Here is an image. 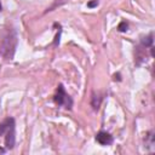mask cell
I'll list each match as a JSON object with an SVG mask.
<instances>
[{
  "instance_id": "4",
  "label": "cell",
  "mask_w": 155,
  "mask_h": 155,
  "mask_svg": "<svg viewBox=\"0 0 155 155\" xmlns=\"http://www.w3.org/2000/svg\"><path fill=\"white\" fill-rule=\"evenodd\" d=\"M96 140L102 145H109L113 143V136L105 131H99L96 136Z\"/></svg>"
},
{
  "instance_id": "3",
  "label": "cell",
  "mask_w": 155,
  "mask_h": 155,
  "mask_svg": "<svg viewBox=\"0 0 155 155\" xmlns=\"http://www.w3.org/2000/svg\"><path fill=\"white\" fill-rule=\"evenodd\" d=\"M53 101L59 107H64L65 109H70L71 105H73V99L70 98V96L65 92L63 85H58L57 87V91L53 96Z\"/></svg>"
},
{
  "instance_id": "1",
  "label": "cell",
  "mask_w": 155,
  "mask_h": 155,
  "mask_svg": "<svg viewBox=\"0 0 155 155\" xmlns=\"http://www.w3.org/2000/svg\"><path fill=\"white\" fill-rule=\"evenodd\" d=\"M16 45H17L16 31L13 29H7V31L5 33V35L2 38V41H1V47H0L1 54L6 59H12Z\"/></svg>"
},
{
  "instance_id": "2",
  "label": "cell",
  "mask_w": 155,
  "mask_h": 155,
  "mask_svg": "<svg viewBox=\"0 0 155 155\" xmlns=\"http://www.w3.org/2000/svg\"><path fill=\"white\" fill-rule=\"evenodd\" d=\"M5 134V147L7 149H12L16 142L15 133V119L7 117L0 124V136Z\"/></svg>"
},
{
  "instance_id": "8",
  "label": "cell",
  "mask_w": 155,
  "mask_h": 155,
  "mask_svg": "<svg viewBox=\"0 0 155 155\" xmlns=\"http://www.w3.org/2000/svg\"><path fill=\"white\" fill-rule=\"evenodd\" d=\"M0 153H5V149H2V148H0Z\"/></svg>"
},
{
  "instance_id": "7",
  "label": "cell",
  "mask_w": 155,
  "mask_h": 155,
  "mask_svg": "<svg viewBox=\"0 0 155 155\" xmlns=\"http://www.w3.org/2000/svg\"><path fill=\"white\" fill-rule=\"evenodd\" d=\"M97 5H98V0H93V1H91V2L87 4L88 7H96Z\"/></svg>"
},
{
  "instance_id": "6",
  "label": "cell",
  "mask_w": 155,
  "mask_h": 155,
  "mask_svg": "<svg viewBox=\"0 0 155 155\" xmlns=\"http://www.w3.org/2000/svg\"><path fill=\"white\" fill-rule=\"evenodd\" d=\"M117 29H119L120 31H125V30H127V23H126V22H121V23L119 24Z\"/></svg>"
},
{
  "instance_id": "5",
  "label": "cell",
  "mask_w": 155,
  "mask_h": 155,
  "mask_svg": "<svg viewBox=\"0 0 155 155\" xmlns=\"http://www.w3.org/2000/svg\"><path fill=\"white\" fill-rule=\"evenodd\" d=\"M142 44L145 45V46H151V44H153V34H149L148 36H145L142 40Z\"/></svg>"
},
{
  "instance_id": "9",
  "label": "cell",
  "mask_w": 155,
  "mask_h": 155,
  "mask_svg": "<svg viewBox=\"0 0 155 155\" xmlns=\"http://www.w3.org/2000/svg\"><path fill=\"white\" fill-rule=\"evenodd\" d=\"M2 10V6H1V1H0V11Z\"/></svg>"
}]
</instances>
